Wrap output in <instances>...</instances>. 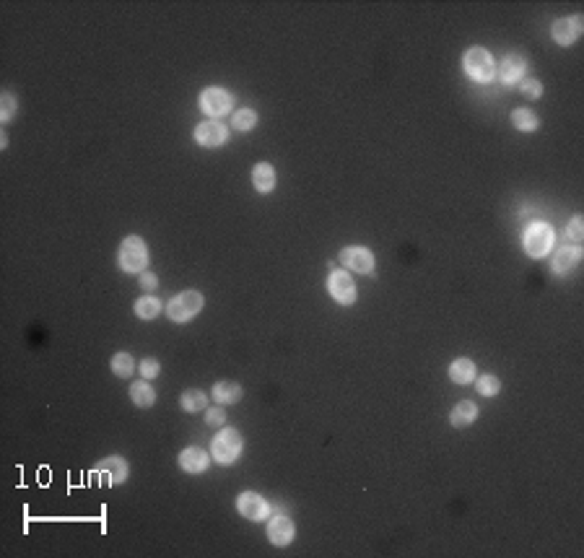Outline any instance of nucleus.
Here are the masks:
<instances>
[{
  "mask_svg": "<svg viewBox=\"0 0 584 558\" xmlns=\"http://www.w3.org/2000/svg\"><path fill=\"white\" fill-rule=\"evenodd\" d=\"M527 70V60L522 58V55H517V52H509L504 60H501V68H499V73L496 76H501V81L504 83H517V81H522Z\"/></svg>",
  "mask_w": 584,
  "mask_h": 558,
  "instance_id": "obj_13",
  "label": "nucleus"
},
{
  "mask_svg": "<svg viewBox=\"0 0 584 558\" xmlns=\"http://www.w3.org/2000/svg\"><path fill=\"white\" fill-rule=\"evenodd\" d=\"M210 465V457L206 450H200V447H187V450H182V454H179V468L185 473H203L206 468Z\"/></svg>",
  "mask_w": 584,
  "mask_h": 558,
  "instance_id": "obj_14",
  "label": "nucleus"
},
{
  "mask_svg": "<svg viewBox=\"0 0 584 558\" xmlns=\"http://www.w3.org/2000/svg\"><path fill=\"white\" fill-rule=\"evenodd\" d=\"M149 265V247L140 236H128L119 247V268L125 273H143V268Z\"/></svg>",
  "mask_w": 584,
  "mask_h": 558,
  "instance_id": "obj_2",
  "label": "nucleus"
},
{
  "mask_svg": "<svg viewBox=\"0 0 584 558\" xmlns=\"http://www.w3.org/2000/svg\"><path fill=\"white\" fill-rule=\"evenodd\" d=\"M231 107H234V97L228 94L226 88L210 86L200 94V109L206 115H210V117H224V115L231 112Z\"/></svg>",
  "mask_w": 584,
  "mask_h": 558,
  "instance_id": "obj_5",
  "label": "nucleus"
},
{
  "mask_svg": "<svg viewBox=\"0 0 584 558\" xmlns=\"http://www.w3.org/2000/svg\"><path fill=\"white\" fill-rule=\"evenodd\" d=\"M231 125H234V130L247 133V130H252L258 125V112H252V109H239L237 115H234V120H231Z\"/></svg>",
  "mask_w": 584,
  "mask_h": 558,
  "instance_id": "obj_25",
  "label": "nucleus"
},
{
  "mask_svg": "<svg viewBox=\"0 0 584 558\" xmlns=\"http://www.w3.org/2000/svg\"><path fill=\"white\" fill-rule=\"evenodd\" d=\"M294 535H297V527H294V522L288 517H283V514H278V517H273L267 522V540H270L273 545H278V548L288 545V543L294 540Z\"/></svg>",
  "mask_w": 584,
  "mask_h": 558,
  "instance_id": "obj_12",
  "label": "nucleus"
},
{
  "mask_svg": "<svg viewBox=\"0 0 584 558\" xmlns=\"http://www.w3.org/2000/svg\"><path fill=\"white\" fill-rule=\"evenodd\" d=\"M140 286H143L146 291H153V288L159 286V278H156L153 273H143L140 275Z\"/></svg>",
  "mask_w": 584,
  "mask_h": 558,
  "instance_id": "obj_33",
  "label": "nucleus"
},
{
  "mask_svg": "<svg viewBox=\"0 0 584 558\" xmlns=\"http://www.w3.org/2000/svg\"><path fill=\"white\" fill-rule=\"evenodd\" d=\"M140 374H143L146 379L159 377V361H156V359H143V361H140Z\"/></svg>",
  "mask_w": 584,
  "mask_h": 558,
  "instance_id": "obj_31",
  "label": "nucleus"
},
{
  "mask_svg": "<svg viewBox=\"0 0 584 558\" xmlns=\"http://www.w3.org/2000/svg\"><path fill=\"white\" fill-rule=\"evenodd\" d=\"M226 138H228V130L221 122H216V120H206V122H200L198 128H195V140L206 148L221 146V143H226Z\"/></svg>",
  "mask_w": 584,
  "mask_h": 558,
  "instance_id": "obj_11",
  "label": "nucleus"
},
{
  "mask_svg": "<svg viewBox=\"0 0 584 558\" xmlns=\"http://www.w3.org/2000/svg\"><path fill=\"white\" fill-rule=\"evenodd\" d=\"M130 400L135 402L138 408H151L156 402V392L149 382H135L130 387Z\"/></svg>",
  "mask_w": 584,
  "mask_h": 558,
  "instance_id": "obj_21",
  "label": "nucleus"
},
{
  "mask_svg": "<svg viewBox=\"0 0 584 558\" xmlns=\"http://www.w3.org/2000/svg\"><path fill=\"white\" fill-rule=\"evenodd\" d=\"M582 31H584L582 16H569V19H558L553 26H551V37H553L556 44L569 47V44H574V42L582 37Z\"/></svg>",
  "mask_w": 584,
  "mask_h": 558,
  "instance_id": "obj_9",
  "label": "nucleus"
},
{
  "mask_svg": "<svg viewBox=\"0 0 584 558\" xmlns=\"http://www.w3.org/2000/svg\"><path fill=\"white\" fill-rule=\"evenodd\" d=\"M242 452V436L237 429H221L213 439V460L221 465H231Z\"/></svg>",
  "mask_w": 584,
  "mask_h": 558,
  "instance_id": "obj_4",
  "label": "nucleus"
},
{
  "mask_svg": "<svg viewBox=\"0 0 584 558\" xmlns=\"http://www.w3.org/2000/svg\"><path fill=\"white\" fill-rule=\"evenodd\" d=\"M512 125L522 133H533V130H537V117H535V112L519 107L512 112Z\"/></svg>",
  "mask_w": 584,
  "mask_h": 558,
  "instance_id": "obj_23",
  "label": "nucleus"
},
{
  "mask_svg": "<svg viewBox=\"0 0 584 558\" xmlns=\"http://www.w3.org/2000/svg\"><path fill=\"white\" fill-rule=\"evenodd\" d=\"M237 509L242 517L252 519V522H260L270 514V504H267L260 493H252V491H244L242 496L237 499Z\"/></svg>",
  "mask_w": 584,
  "mask_h": 558,
  "instance_id": "obj_10",
  "label": "nucleus"
},
{
  "mask_svg": "<svg viewBox=\"0 0 584 558\" xmlns=\"http://www.w3.org/2000/svg\"><path fill=\"white\" fill-rule=\"evenodd\" d=\"M462 68L473 81L478 83H488L491 79H496V63L491 58V52L483 47H470L462 58Z\"/></svg>",
  "mask_w": 584,
  "mask_h": 558,
  "instance_id": "obj_1",
  "label": "nucleus"
},
{
  "mask_svg": "<svg viewBox=\"0 0 584 558\" xmlns=\"http://www.w3.org/2000/svg\"><path fill=\"white\" fill-rule=\"evenodd\" d=\"M252 185L258 187V192H270L273 187H276V169L270 167V164H258V167L252 169Z\"/></svg>",
  "mask_w": 584,
  "mask_h": 558,
  "instance_id": "obj_19",
  "label": "nucleus"
},
{
  "mask_svg": "<svg viewBox=\"0 0 584 558\" xmlns=\"http://www.w3.org/2000/svg\"><path fill=\"white\" fill-rule=\"evenodd\" d=\"M327 291H330V296L337 304H343V306H351V304L356 302V284H353V278L346 270H333L330 273V278H327Z\"/></svg>",
  "mask_w": 584,
  "mask_h": 558,
  "instance_id": "obj_6",
  "label": "nucleus"
},
{
  "mask_svg": "<svg viewBox=\"0 0 584 558\" xmlns=\"http://www.w3.org/2000/svg\"><path fill=\"white\" fill-rule=\"evenodd\" d=\"M553 245V231L545 224H533L525 231V252L530 257H545Z\"/></svg>",
  "mask_w": 584,
  "mask_h": 558,
  "instance_id": "obj_7",
  "label": "nucleus"
},
{
  "mask_svg": "<svg viewBox=\"0 0 584 558\" xmlns=\"http://www.w3.org/2000/svg\"><path fill=\"white\" fill-rule=\"evenodd\" d=\"M242 397V387L237 382H218L213 387V400L221 402V405H234Z\"/></svg>",
  "mask_w": 584,
  "mask_h": 558,
  "instance_id": "obj_20",
  "label": "nucleus"
},
{
  "mask_svg": "<svg viewBox=\"0 0 584 558\" xmlns=\"http://www.w3.org/2000/svg\"><path fill=\"white\" fill-rule=\"evenodd\" d=\"M519 91L525 94L527 99H537L540 94H543V83L535 79H522L519 81Z\"/></svg>",
  "mask_w": 584,
  "mask_h": 558,
  "instance_id": "obj_28",
  "label": "nucleus"
},
{
  "mask_svg": "<svg viewBox=\"0 0 584 558\" xmlns=\"http://www.w3.org/2000/svg\"><path fill=\"white\" fill-rule=\"evenodd\" d=\"M337 260L346 265L348 270H353L358 275H369L374 270V255H372V249H367V247H346L337 255Z\"/></svg>",
  "mask_w": 584,
  "mask_h": 558,
  "instance_id": "obj_8",
  "label": "nucleus"
},
{
  "mask_svg": "<svg viewBox=\"0 0 584 558\" xmlns=\"http://www.w3.org/2000/svg\"><path fill=\"white\" fill-rule=\"evenodd\" d=\"M109 366H112V372L117 374V377H122V379H128L130 374H133V369H135V366H133V356H130V353H117V356L112 359Z\"/></svg>",
  "mask_w": 584,
  "mask_h": 558,
  "instance_id": "obj_26",
  "label": "nucleus"
},
{
  "mask_svg": "<svg viewBox=\"0 0 584 558\" xmlns=\"http://www.w3.org/2000/svg\"><path fill=\"white\" fill-rule=\"evenodd\" d=\"M476 418H478V405L470 400L457 402L455 408H452V413H449V421H452L455 429H465V426H470Z\"/></svg>",
  "mask_w": 584,
  "mask_h": 558,
  "instance_id": "obj_17",
  "label": "nucleus"
},
{
  "mask_svg": "<svg viewBox=\"0 0 584 558\" xmlns=\"http://www.w3.org/2000/svg\"><path fill=\"white\" fill-rule=\"evenodd\" d=\"M579 260H582V249H579L576 245L574 247H561V249L556 252L551 268H553L556 273H569L572 268L579 265Z\"/></svg>",
  "mask_w": 584,
  "mask_h": 558,
  "instance_id": "obj_16",
  "label": "nucleus"
},
{
  "mask_svg": "<svg viewBox=\"0 0 584 558\" xmlns=\"http://www.w3.org/2000/svg\"><path fill=\"white\" fill-rule=\"evenodd\" d=\"M206 423H208V426H224V423H226V411H224V408H210V411L206 413Z\"/></svg>",
  "mask_w": 584,
  "mask_h": 558,
  "instance_id": "obj_32",
  "label": "nucleus"
},
{
  "mask_svg": "<svg viewBox=\"0 0 584 558\" xmlns=\"http://www.w3.org/2000/svg\"><path fill=\"white\" fill-rule=\"evenodd\" d=\"M200 309H203V294L200 291H182L169 302L167 314L172 322H190Z\"/></svg>",
  "mask_w": 584,
  "mask_h": 558,
  "instance_id": "obj_3",
  "label": "nucleus"
},
{
  "mask_svg": "<svg viewBox=\"0 0 584 558\" xmlns=\"http://www.w3.org/2000/svg\"><path fill=\"white\" fill-rule=\"evenodd\" d=\"M94 470L107 475V486H119L122 480L128 478V473H130L128 462L122 460V457H107V460H101Z\"/></svg>",
  "mask_w": 584,
  "mask_h": 558,
  "instance_id": "obj_15",
  "label": "nucleus"
},
{
  "mask_svg": "<svg viewBox=\"0 0 584 558\" xmlns=\"http://www.w3.org/2000/svg\"><path fill=\"white\" fill-rule=\"evenodd\" d=\"M13 112H16V99H13L8 91H6V94H3V99H0V117H3V122L13 117Z\"/></svg>",
  "mask_w": 584,
  "mask_h": 558,
  "instance_id": "obj_30",
  "label": "nucleus"
},
{
  "mask_svg": "<svg viewBox=\"0 0 584 558\" xmlns=\"http://www.w3.org/2000/svg\"><path fill=\"white\" fill-rule=\"evenodd\" d=\"M179 405H182V411H187V413H200L206 405H208V397H206V392H200V390H187L182 395Z\"/></svg>",
  "mask_w": 584,
  "mask_h": 558,
  "instance_id": "obj_22",
  "label": "nucleus"
},
{
  "mask_svg": "<svg viewBox=\"0 0 584 558\" xmlns=\"http://www.w3.org/2000/svg\"><path fill=\"white\" fill-rule=\"evenodd\" d=\"M159 312H161V302L156 296H143V299L135 302V314H138L140 320H153V317H159Z\"/></svg>",
  "mask_w": 584,
  "mask_h": 558,
  "instance_id": "obj_24",
  "label": "nucleus"
},
{
  "mask_svg": "<svg viewBox=\"0 0 584 558\" xmlns=\"http://www.w3.org/2000/svg\"><path fill=\"white\" fill-rule=\"evenodd\" d=\"M478 392H481L483 397H494V395H499V392H501V382L496 379L494 374H485V377H481V379H478Z\"/></svg>",
  "mask_w": 584,
  "mask_h": 558,
  "instance_id": "obj_27",
  "label": "nucleus"
},
{
  "mask_svg": "<svg viewBox=\"0 0 584 558\" xmlns=\"http://www.w3.org/2000/svg\"><path fill=\"white\" fill-rule=\"evenodd\" d=\"M566 236H569V239H574V242H582L584 239V218L582 215H574V218H572V224H569V229H566Z\"/></svg>",
  "mask_w": 584,
  "mask_h": 558,
  "instance_id": "obj_29",
  "label": "nucleus"
},
{
  "mask_svg": "<svg viewBox=\"0 0 584 558\" xmlns=\"http://www.w3.org/2000/svg\"><path fill=\"white\" fill-rule=\"evenodd\" d=\"M449 379L455 384H470L476 379V363L470 359H457L449 366Z\"/></svg>",
  "mask_w": 584,
  "mask_h": 558,
  "instance_id": "obj_18",
  "label": "nucleus"
}]
</instances>
